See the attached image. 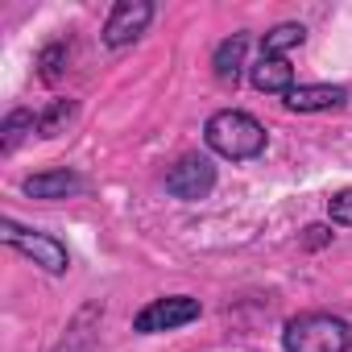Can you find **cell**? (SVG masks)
Returning <instances> with one entry per match:
<instances>
[{
  "label": "cell",
  "instance_id": "obj_13",
  "mask_svg": "<svg viewBox=\"0 0 352 352\" xmlns=\"http://www.w3.org/2000/svg\"><path fill=\"white\" fill-rule=\"evenodd\" d=\"M34 112H25V108H17V112H9V120H5V129H0V149L5 153H13L17 145H21V137L25 133H34Z\"/></svg>",
  "mask_w": 352,
  "mask_h": 352
},
{
  "label": "cell",
  "instance_id": "obj_4",
  "mask_svg": "<svg viewBox=\"0 0 352 352\" xmlns=\"http://www.w3.org/2000/svg\"><path fill=\"white\" fill-rule=\"evenodd\" d=\"M212 187H216V166H212V157H199V153L179 157L166 174V191L174 199H204Z\"/></svg>",
  "mask_w": 352,
  "mask_h": 352
},
{
  "label": "cell",
  "instance_id": "obj_7",
  "mask_svg": "<svg viewBox=\"0 0 352 352\" xmlns=\"http://www.w3.org/2000/svg\"><path fill=\"white\" fill-rule=\"evenodd\" d=\"M348 100L344 87H331V83H311V87H290L286 91V108L290 112H331Z\"/></svg>",
  "mask_w": 352,
  "mask_h": 352
},
{
  "label": "cell",
  "instance_id": "obj_8",
  "mask_svg": "<svg viewBox=\"0 0 352 352\" xmlns=\"http://www.w3.org/2000/svg\"><path fill=\"white\" fill-rule=\"evenodd\" d=\"M83 187V179L75 170H50V174H34V179H25V195L34 199H67Z\"/></svg>",
  "mask_w": 352,
  "mask_h": 352
},
{
  "label": "cell",
  "instance_id": "obj_6",
  "mask_svg": "<svg viewBox=\"0 0 352 352\" xmlns=\"http://www.w3.org/2000/svg\"><path fill=\"white\" fill-rule=\"evenodd\" d=\"M149 17H153V5H145V0H120V5L112 9V17H108V25H104V42L112 50L137 42L145 34Z\"/></svg>",
  "mask_w": 352,
  "mask_h": 352
},
{
  "label": "cell",
  "instance_id": "obj_16",
  "mask_svg": "<svg viewBox=\"0 0 352 352\" xmlns=\"http://www.w3.org/2000/svg\"><path fill=\"white\" fill-rule=\"evenodd\" d=\"M327 216H331L336 224H352V191L331 195V199H327Z\"/></svg>",
  "mask_w": 352,
  "mask_h": 352
},
{
  "label": "cell",
  "instance_id": "obj_9",
  "mask_svg": "<svg viewBox=\"0 0 352 352\" xmlns=\"http://www.w3.org/2000/svg\"><path fill=\"white\" fill-rule=\"evenodd\" d=\"M253 87H257V91H278V96H286V91L294 87V67H290L286 58H265V54H261V63L253 67Z\"/></svg>",
  "mask_w": 352,
  "mask_h": 352
},
{
  "label": "cell",
  "instance_id": "obj_5",
  "mask_svg": "<svg viewBox=\"0 0 352 352\" xmlns=\"http://www.w3.org/2000/svg\"><path fill=\"white\" fill-rule=\"evenodd\" d=\"M191 319H199V298L174 294V298H157V302H149V307L133 319V327H137L141 336H153V331L183 327V323H191Z\"/></svg>",
  "mask_w": 352,
  "mask_h": 352
},
{
  "label": "cell",
  "instance_id": "obj_15",
  "mask_svg": "<svg viewBox=\"0 0 352 352\" xmlns=\"http://www.w3.org/2000/svg\"><path fill=\"white\" fill-rule=\"evenodd\" d=\"M63 67H67V46L42 50V79H46V83H58V79H63Z\"/></svg>",
  "mask_w": 352,
  "mask_h": 352
},
{
  "label": "cell",
  "instance_id": "obj_10",
  "mask_svg": "<svg viewBox=\"0 0 352 352\" xmlns=\"http://www.w3.org/2000/svg\"><path fill=\"white\" fill-rule=\"evenodd\" d=\"M245 34H236V38H228V42H220V50H216V58H212V67H216V79L228 87V83H236L241 79V67H245Z\"/></svg>",
  "mask_w": 352,
  "mask_h": 352
},
{
  "label": "cell",
  "instance_id": "obj_2",
  "mask_svg": "<svg viewBox=\"0 0 352 352\" xmlns=\"http://www.w3.org/2000/svg\"><path fill=\"white\" fill-rule=\"evenodd\" d=\"M282 344H286V352H348L352 348V327L340 315L311 311V315H298V319L286 323Z\"/></svg>",
  "mask_w": 352,
  "mask_h": 352
},
{
  "label": "cell",
  "instance_id": "obj_14",
  "mask_svg": "<svg viewBox=\"0 0 352 352\" xmlns=\"http://www.w3.org/2000/svg\"><path fill=\"white\" fill-rule=\"evenodd\" d=\"M96 315H100L96 307H91V311H83V315L75 319V327L67 331V340H63L54 352H91V348H96V336L87 331V319H96Z\"/></svg>",
  "mask_w": 352,
  "mask_h": 352
},
{
  "label": "cell",
  "instance_id": "obj_3",
  "mask_svg": "<svg viewBox=\"0 0 352 352\" xmlns=\"http://www.w3.org/2000/svg\"><path fill=\"white\" fill-rule=\"evenodd\" d=\"M0 236H5V245H13L17 253L34 257V265H42L46 274H67V265H71L67 249L54 236H46V232H25L21 224L5 220V224H0Z\"/></svg>",
  "mask_w": 352,
  "mask_h": 352
},
{
  "label": "cell",
  "instance_id": "obj_11",
  "mask_svg": "<svg viewBox=\"0 0 352 352\" xmlns=\"http://www.w3.org/2000/svg\"><path fill=\"white\" fill-rule=\"evenodd\" d=\"M307 42V30L302 25H294V21H286V25H274L270 34H265V58H282L286 50H294V46H302Z\"/></svg>",
  "mask_w": 352,
  "mask_h": 352
},
{
  "label": "cell",
  "instance_id": "obj_12",
  "mask_svg": "<svg viewBox=\"0 0 352 352\" xmlns=\"http://www.w3.org/2000/svg\"><path fill=\"white\" fill-rule=\"evenodd\" d=\"M71 120H75V100H54V104L38 116V133H42V137H58V133H67Z\"/></svg>",
  "mask_w": 352,
  "mask_h": 352
},
{
  "label": "cell",
  "instance_id": "obj_1",
  "mask_svg": "<svg viewBox=\"0 0 352 352\" xmlns=\"http://www.w3.org/2000/svg\"><path fill=\"white\" fill-rule=\"evenodd\" d=\"M208 145L220 153V157H232V162H245V157H257L265 149V129L249 116V112H236V108H224L208 120L204 129Z\"/></svg>",
  "mask_w": 352,
  "mask_h": 352
}]
</instances>
